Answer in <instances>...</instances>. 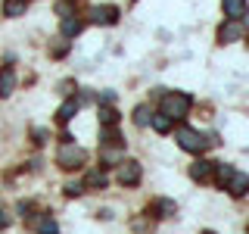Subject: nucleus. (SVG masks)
<instances>
[{"label":"nucleus","mask_w":249,"mask_h":234,"mask_svg":"<svg viewBox=\"0 0 249 234\" xmlns=\"http://www.w3.org/2000/svg\"><path fill=\"white\" fill-rule=\"evenodd\" d=\"M175 137H178V147L187 150V153H202L209 144H212V140H206L199 131H193V128H178Z\"/></svg>","instance_id":"7ed1b4c3"},{"label":"nucleus","mask_w":249,"mask_h":234,"mask_svg":"<svg viewBox=\"0 0 249 234\" xmlns=\"http://www.w3.org/2000/svg\"><path fill=\"white\" fill-rule=\"evenodd\" d=\"M243 22L240 19H224V25L218 28V41L221 44H233V41H240V38H243Z\"/></svg>","instance_id":"39448f33"},{"label":"nucleus","mask_w":249,"mask_h":234,"mask_svg":"<svg viewBox=\"0 0 249 234\" xmlns=\"http://www.w3.org/2000/svg\"><path fill=\"white\" fill-rule=\"evenodd\" d=\"M31 137H35V144H47V137H50V135H47L44 128H37V131H31Z\"/></svg>","instance_id":"5701e85b"},{"label":"nucleus","mask_w":249,"mask_h":234,"mask_svg":"<svg viewBox=\"0 0 249 234\" xmlns=\"http://www.w3.org/2000/svg\"><path fill=\"white\" fill-rule=\"evenodd\" d=\"M122 147H124V144H103V162H106V166L119 162V156H122Z\"/></svg>","instance_id":"4468645a"},{"label":"nucleus","mask_w":249,"mask_h":234,"mask_svg":"<svg viewBox=\"0 0 249 234\" xmlns=\"http://www.w3.org/2000/svg\"><path fill=\"white\" fill-rule=\"evenodd\" d=\"M81 28H84V22L75 19V16H66V19H62V38H75Z\"/></svg>","instance_id":"9b49d317"},{"label":"nucleus","mask_w":249,"mask_h":234,"mask_svg":"<svg viewBox=\"0 0 249 234\" xmlns=\"http://www.w3.org/2000/svg\"><path fill=\"white\" fill-rule=\"evenodd\" d=\"M90 22L93 25H115L119 22V6H93Z\"/></svg>","instance_id":"423d86ee"},{"label":"nucleus","mask_w":249,"mask_h":234,"mask_svg":"<svg viewBox=\"0 0 249 234\" xmlns=\"http://www.w3.org/2000/svg\"><path fill=\"white\" fill-rule=\"evenodd\" d=\"M202 234H215V231H202Z\"/></svg>","instance_id":"bb28decb"},{"label":"nucleus","mask_w":249,"mask_h":234,"mask_svg":"<svg viewBox=\"0 0 249 234\" xmlns=\"http://www.w3.org/2000/svg\"><path fill=\"white\" fill-rule=\"evenodd\" d=\"M153 213L159 215V218H171V215L178 213V206H175L171 200H156V203H153Z\"/></svg>","instance_id":"ddd939ff"},{"label":"nucleus","mask_w":249,"mask_h":234,"mask_svg":"<svg viewBox=\"0 0 249 234\" xmlns=\"http://www.w3.org/2000/svg\"><path fill=\"white\" fill-rule=\"evenodd\" d=\"M150 119H153L150 106H137V109H134V125H140V128H143V125H150Z\"/></svg>","instance_id":"6ab92c4d"},{"label":"nucleus","mask_w":249,"mask_h":234,"mask_svg":"<svg viewBox=\"0 0 249 234\" xmlns=\"http://www.w3.org/2000/svg\"><path fill=\"white\" fill-rule=\"evenodd\" d=\"M78 113V100H66V103H62L59 106V113H56V119L59 122H69V119H72V116Z\"/></svg>","instance_id":"a211bd4d"},{"label":"nucleus","mask_w":249,"mask_h":234,"mask_svg":"<svg viewBox=\"0 0 249 234\" xmlns=\"http://www.w3.org/2000/svg\"><path fill=\"white\" fill-rule=\"evenodd\" d=\"M62 191H66V197H81V194H84V184H78V181H69L66 187H62Z\"/></svg>","instance_id":"4be33fe9"},{"label":"nucleus","mask_w":249,"mask_h":234,"mask_svg":"<svg viewBox=\"0 0 249 234\" xmlns=\"http://www.w3.org/2000/svg\"><path fill=\"white\" fill-rule=\"evenodd\" d=\"M246 16V19H243V28H249V13H243Z\"/></svg>","instance_id":"a878e982"},{"label":"nucleus","mask_w":249,"mask_h":234,"mask_svg":"<svg viewBox=\"0 0 249 234\" xmlns=\"http://www.w3.org/2000/svg\"><path fill=\"white\" fill-rule=\"evenodd\" d=\"M224 6V19H240L246 13V0H221Z\"/></svg>","instance_id":"9d476101"},{"label":"nucleus","mask_w":249,"mask_h":234,"mask_svg":"<svg viewBox=\"0 0 249 234\" xmlns=\"http://www.w3.org/2000/svg\"><path fill=\"white\" fill-rule=\"evenodd\" d=\"M112 100H115V94H112V91H106V94H100V103H112Z\"/></svg>","instance_id":"b1692460"},{"label":"nucleus","mask_w":249,"mask_h":234,"mask_svg":"<svg viewBox=\"0 0 249 234\" xmlns=\"http://www.w3.org/2000/svg\"><path fill=\"white\" fill-rule=\"evenodd\" d=\"M212 175H215V181L224 187V184H228V178L233 175V169H231V166H224V162H215V166H212Z\"/></svg>","instance_id":"f3484780"},{"label":"nucleus","mask_w":249,"mask_h":234,"mask_svg":"<svg viewBox=\"0 0 249 234\" xmlns=\"http://www.w3.org/2000/svg\"><path fill=\"white\" fill-rule=\"evenodd\" d=\"M100 122H103V125H115V122H119V113H115V109L106 103L103 109H100Z\"/></svg>","instance_id":"412c9836"},{"label":"nucleus","mask_w":249,"mask_h":234,"mask_svg":"<svg viewBox=\"0 0 249 234\" xmlns=\"http://www.w3.org/2000/svg\"><path fill=\"white\" fill-rule=\"evenodd\" d=\"M28 6V0H3V16H10V19H16V16H22Z\"/></svg>","instance_id":"f8f14e48"},{"label":"nucleus","mask_w":249,"mask_h":234,"mask_svg":"<svg viewBox=\"0 0 249 234\" xmlns=\"http://www.w3.org/2000/svg\"><path fill=\"white\" fill-rule=\"evenodd\" d=\"M84 159H88V153H84L81 147L72 144V140H62L59 156H56V162H59L62 169H81V166H84Z\"/></svg>","instance_id":"f03ea898"},{"label":"nucleus","mask_w":249,"mask_h":234,"mask_svg":"<svg viewBox=\"0 0 249 234\" xmlns=\"http://www.w3.org/2000/svg\"><path fill=\"white\" fill-rule=\"evenodd\" d=\"M115 178H119V184H124V187L140 184V162H134V159L119 162V172H115Z\"/></svg>","instance_id":"20e7f679"},{"label":"nucleus","mask_w":249,"mask_h":234,"mask_svg":"<svg viewBox=\"0 0 249 234\" xmlns=\"http://www.w3.org/2000/svg\"><path fill=\"white\" fill-rule=\"evenodd\" d=\"M37 234H59V228H56V222H53L50 215H44L41 222H37Z\"/></svg>","instance_id":"aec40b11"},{"label":"nucleus","mask_w":249,"mask_h":234,"mask_svg":"<svg viewBox=\"0 0 249 234\" xmlns=\"http://www.w3.org/2000/svg\"><path fill=\"white\" fill-rule=\"evenodd\" d=\"M6 225H10V215H6L3 209H0V228H6Z\"/></svg>","instance_id":"393cba45"},{"label":"nucleus","mask_w":249,"mask_h":234,"mask_svg":"<svg viewBox=\"0 0 249 234\" xmlns=\"http://www.w3.org/2000/svg\"><path fill=\"white\" fill-rule=\"evenodd\" d=\"M224 191H231V197H243V194L249 191V175H243V172H237V169H233V175L228 178Z\"/></svg>","instance_id":"0eeeda50"},{"label":"nucleus","mask_w":249,"mask_h":234,"mask_svg":"<svg viewBox=\"0 0 249 234\" xmlns=\"http://www.w3.org/2000/svg\"><path fill=\"white\" fill-rule=\"evenodd\" d=\"M212 166H215V162H209V159H196L190 166V178H193V181H199V184H206L209 178H212Z\"/></svg>","instance_id":"6e6552de"},{"label":"nucleus","mask_w":249,"mask_h":234,"mask_svg":"<svg viewBox=\"0 0 249 234\" xmlns=\"http://www.w3.org/2000/svg\"><path fill=\"white\" fill-rule=\"evenodd\" d=\"M190 106H193V100H190V94H184V91L162 94V113H165L171 122H175V119H184V116L190 113Z\"/></svg>","instance_id":"f257e3e1"},{"label":"nucleus","mask_w":249,"mask_h":234,"mask_svg":"<svg viewBox=\"0 0 249 234\" xmlns=\"http://www.w3.org/2000/svg\"><path fill=\"white\" fill-rule=\"evenodd\" d=\"M16 91V72L13 69H0V97H10V94Z\"/></svg>","instance_id":"1a4fd4ad"},{"label":"nucleus","mask_w":249,"mask_h":234,"mask_svg":"<svg viewBox=\"0 0 249 234\" xmlns=\"http://www.w3.org/2000/svg\"><path fill=\"white\" fill-rule=\"evenodd\" d=\"M84 187H106V172H103V169L88 172V178H84Z\"/></svg>","instance_id":"2eb2a0df"},{"label":"nucleus","mask_w":249,"mask_h":234,"mask_svg":"<svg viewBox=\"0 0 249 234\" xmlns=\"http://www.w3.org/2000/svg\"><path fill=\"white\" fill-rule=\"evenodd\" d=\"M150 125H153L156 131H159V135H168V131H171V125H175V122H171L165 113H159V116H153V119H150Z\"/></svg>","instance_id":"dca6fc26"}]
</instances>
